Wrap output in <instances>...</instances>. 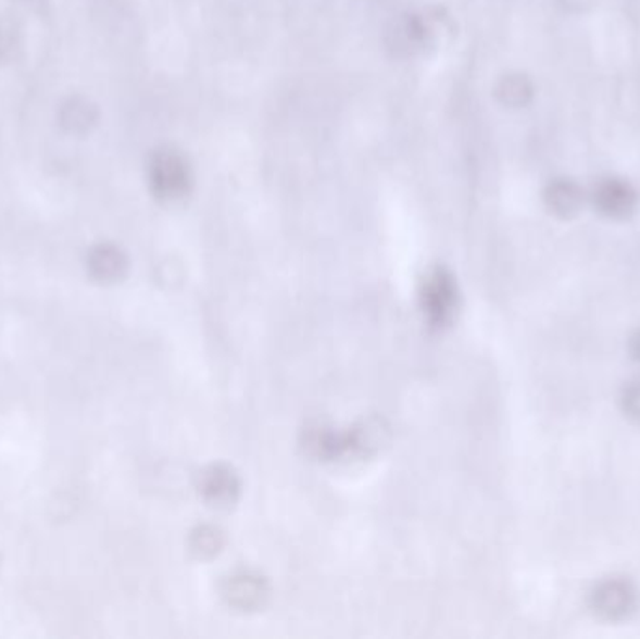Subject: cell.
Here are the masks:
<instances>
[{"label": "cell", "instance_id": "obj_14", "mask_svg": "<svg viewBox=\"0 0 640 639\" xmlns=\"http://www.w3.org/2000/svg\"><path fill=\"white\" fill-rule=\"evenodd\" d=\"M631 353H633L635 361L640 362V333L631 341Z\"/></svg>", "mask_w": 640, "mask_h": 639}, {"label": "cell", "instance_id": "obj_10", "mask_svg": "<svg viewBox=\"0 0 640 639\" xmlns=\"http://www.w3.org/2000/svg\"><path fill=\"white\" fill-rule=\"evenodd\" d=\"M622 405L629 418L640 422V379L627 385L624 394H622Z\"/></svg>", "mask_w": 640, "mask_h": 639}, {"label": "cell", "instance_id": "obj_4", "mask_svg": "<svg viewBox=\"0 0 640 639\" xmlns=\"http://www.w3.org/2000/svg\"><path fill=\"white\" fill-rule=\"evenodd\" d=\"M593 610L605 619H624L633 612L637 591L626 579H605L592 594Z\"/></svg>", "mask_w": 640, "mask_h": 639}, {"label": "cell", "instance_id": "obj_3", "mask_svg": "<svg viewBox=\"0 0 640 639\" xmlns=\"http://www.w3.org/2000/svg\"><path fill=\"white\" fill-rule=\"evenodd\" d=\"M442 23L444 17L438 14L425 12V14L406 15L399 21L391 33L393 46L404 53H416V51L432 48L438 36L444 30Z\"/></svg>", "mask_w": 640, "mask_h": 639}, {"label": "cell", "instance_id": "obj_13", "mask_svg": "<svg viewBox=\"0 0 640 639\" xmlns=\"http://www.w3.org/2000/svg\"><path fill=\"white\" fill-rule=\"evenodd\" d=\"M10 30L4 28V25H0V57L7 53L8 49H10Z\"/></svg>", "mask_w": 640, "mask_h": 639}, {"label": "cell", "instance_id": "obj_6", "mask_svg": "<svg viewBox=\"0 0 640 639\" xmlns=\"http://www.w3.org/2000/svg\"><path fill=\"white\" fill-rule=\"evenodd\" d=\"M201 490L210 503L222 506L235 501L238 483L227 467H212L202 476Z\"/></svg>", "mask_w": 640, "mask_h": 639}, {"label": "cell", "instance_id": "obj_2", "mask_svg": "<svg viewBox=\"0 0 640 639\" xmlns=\"http://www.w3.org/2000/svg\"><path fill=\"white\" fill-rule=\"evenodd\" d=\"M422 306L427 320L435 327H446L455 320L459 292L452 274L444 268H435L425 276L422 286Z\"/></svg>", "mask_w": 640, "mask_h": 639}, {"label": "cell", "instance_id": "obj_12", "mask_svg": "<svg viewBox=\"0 0 640 639\" xmlns=\"http://www.w3.org/2000/svg\"><path fill=\"white\" fill-rule=\"evenodd\" d=\"M216 532L214 530H201V537H197L196 550L202 553H214L217 548Z\"/></svg>", "mask_w": 640, "mask_h": 639}, {"label": "cell", "instance_id": "obj_9", "mask_svg": "<svg viewBox=\"0 0 640 639\" xmlns=\"http://www.w3.org/2000/svg\"><path fill=\"white\" fill-rule=\"evenodd\" d=\"M530 96H532V87L520 75H510L500 82L499 98L504 105L520 108L530 100Z\"/></svg>", "mask_w": 640, "mask_h": 639}, {"label": "cell", "instance_id": "obj_11", "mask_svg": "<svg viewBox=\"0 0 640 639\" xmlns=\"http://www.w3.org/2000/svg\"><path fill=\"white\" fill-rule=\"evenodd\" d=\"M64 121L67 124H72V128H88V124L92 123V116H90V110H88L85 103H74L72 108H67Z\"/></svg>", "mask_w": 640, "mask_h": 639}, {"label": "cell", "instance_id": "obj_5", "mask_svg": "<svg viewBox=\"0 0 640 639\" xmlns=\"http://www.w3.org/2000/svg\"><path fill=\"white\" fill-rule=\"evenodd\" d=\"M593 203L608 218H627L637 206V193L629 184L618 178H608L595 188Z\"/></svg>", "mask_w": 640, "mask_h": 639}, {"label": "cell", "instance_id": "obj_7", "mask_svg": "<svg viewBox=\"0 0 640 639\" xmlns=\"http://www.w3.org/2000/svg\"><path fill=\"white\" fill-rule=\"evenodd\" d=\"M547 206L556 216H573L582 204V191L572 180H554L545 191Z\"/></svg>", "mask_w": 640, "mask_h": 639}, {"label": "cell", "instance_id": "obj_8", "mask_svg": "<svg viewBox=\"0 0 640 639\" xmlns=\"http://www.w3.org/2000/svg\"><path fill=\"white\" fill-rule=\"evenodd\" d=\"M230 602L240 607H253V605L261 604V599L264 597L263 581L253 576H240V578H233L229 581V589H227Z\"/></svg>", "mask_w": 640, "mask_h": 639}, {"label": "cell", "instance_id": "obj_1", "mask_svg": "<svg viewBox=\"0 0 640 639\" xmlns=\"http://www.w3.org/2000/svg\"><path fill=\"white\" fill-rule=\"evenodd\" d=\"M149 180L155 198L175 203L188 196L191 188V171L180 152H176L175 149H160L150 158Z\"/></svg>", "mask_w": 640, "mask_h": 639}]
</instances>
